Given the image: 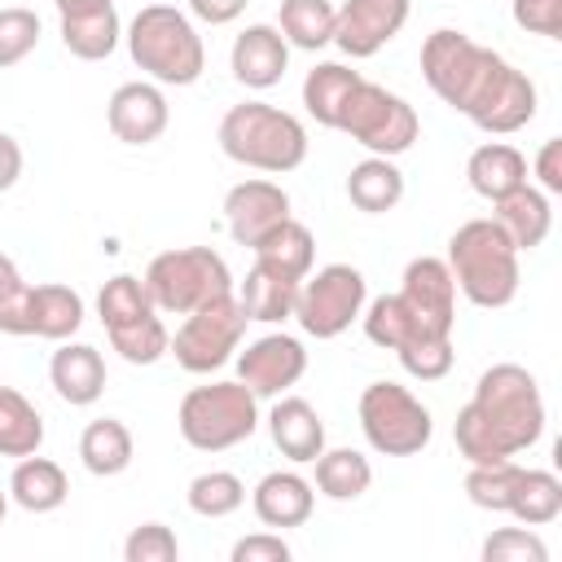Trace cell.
I'll use <instances>...</instances> for the list:
<instances>
[{
	"label": "cell",
	"instance_id": "cell-34",
	"mask_svg": "<svg viewBox=\"0 0 562 562\" xmlns=\"http://www.w3.org/2000/svg\"><path fill=\"white\" fill-rule=\"evenodd\" d=\"M44 443V417L40 408L18 391L0 386V457H31Z\"/></svg>",
	"mask_w": 562,
	"mask_h": 562
},
{
	"label": "cell",
	"instance_id": "cell-2",
	"mask_svg": "<svg viewBox=\"0 0 562 562\" xmlns=\"http://www.w3.org/2000/svg\"><path fill=\"white\" fill-rule=\"evenodd\" d=\"M544 435V395L531 369L501 360L479 373L474 395L452 422L457 452L470 465L509 461L527 448H536Z\"/></svg>",
	"mask_w": 562,
	"mask_h": 562
},
{
	"label": "cell",
	"instance_id": "cell-26",
	"mask_svg": "<svg viewBox=\"0 0 562 562\" xmlns=\"http://www.w3.org/2000/svg\"><path fill=\"white\" fill-rule=\"evenodd\" d=\"M250 250H255V263H263V268H272V272H281V277L303 281V277L312 272V259H316V237H312L307 224H299V220L290 215V220H281L277 228H268Z\"/></svg>",
	"mask_w": 562,
	"mask_h": 562
},
{
	"label": "cell",
	"instance_id": "cell-39",
	"mask_svg": "<svg viewBox=\"0 0 562 562\" xmlns=\"http://www.w3.org/2000/svg\"><path fill=\"white\" fill-rule=\"evenodd\" d=\"M483 562H549V544L536 536V527H501L479 549Z\"/></svg>",
	"mask_w": 562,
	"mask_h": 562
},
{
	"label": "cell",
	"instance_id": "cell-36",
	"mask_svg": "<svg viewBox=\"0 0 562 562\" xmlns=\"http://www.w3.org/2000/svg\"><path fill=\"white\" fill-rule=\"evenodd\" d=\"M184 501L198 518H228L246 505V483L233 470H206V474L189 479Z\"/></svg>",
	"mask_w": 562,
	"mask_h": 562
},
{
	"label": "cell",
	"instance_id": "cell-42",
	"mask_svg": "<svg viewBox=\"0 0 562 562\" xmlns=\"http://www.w3.org/2000/svg\"><path fill=\"white\" fill-rule=\"evenodd\" d=\"M509 13L527 35L562 40V0H509Z\"/></svg>",
	"mask_w": 562,
	"mask_h": 562
},
{
	"label": "cell",
	"instance_id": "cell-43",
	"mask_svg": "<svg viewBox=\"0 0 562 562\" xmlns=\"http://www.w3.org/2000/svg\"><path fill=\"white\" fill-rule=\"evenodd\" d=\"M228 558L233 562H290V544L281 540V531H250L233 544Z\"/></svg>",
	"mask_w": 562,
	"mask_h": 562
},
{
	"label": "cell",
	"instance_id": "cell-6",
	"mask_svg": "<svg viewBox=\"0 0 562 562\" xmlns=\"http://www.w3.org/2000/svg\"><path fill=\"white\" fill-rule=\"evenodd\" d=\"M180 439L198 452H228L259 430V395L246 382L193 386L176 408Z\"/></svg>",
	"mask_w": 562,
	"mask_h": 562
},
{
	"label": "cell",
	"instance_id": "cell-37",
	"mask_svg": "<svg viewBox=\"0 0 562 562\" xmlns=\"http://www.w3.org/2000/svg\"><path fill=\"white\" fill-rule=\"evenodd\" d=\"M518 474H522V465H518L514 457H509V461L470 465V474H465V496H470V505L492 509V514H505V509H509V496H514Z\"/></svg>",
	"mask_w": 562,
	"mask_h": 562
},
{
	"label": "cell",
	"instance_id": "cell-5",
	"mask_svg": "<svg viewBox=\"0 0 562 562\" xmlns=\"http://www.w3.org/2000/svg\"><path fill=\"white\" fill-rule=\"evenodd\" d=\"M220 149L224 158L268 171V176H285L294 167H303L307 158V127L290 114L277 110L268 101H241L220 119Z\"/></svg>",
	"mask_w": 562,
	"mask_h": 562
},
{
	"label": "cell",
	"instance_id": "cell-8",
	"mask_svg": "<svg viewBox=\"0 0 562 562\" xmlns=\"http://www.w3.org/2000/svg\"><path fill=\"white\" fill-rule=\"evenodd\" d=\"M97 312H101V325L110 334V347L127 364H158L167 356L171 334H167L158 307L149 303L140 277H132V272L110 277L97 294Z\"/></svg>",
	"mask_w": 562,
	"mask_h": 562
},
{
	"label": "cell",
	"instance_id": "cell-48",
	"mask_svg": "<svg viewBox=\"0 0 562 562\" xmlns=\"http://www.w3.org/2000/svg\"><path fill=\"white\" fill-rule=\"evenodd\" d=\"M57 4V13L66 18V13H88V9H105V4H114V0H53Z\"/></svg>",
	"mask_w": 562,
	"mask_h": 562
},
{
	"label": "cell",
	"instance_id": "cell-30",
	"mask_svg": "<svg viewBox=\"0 0 562 562\" xmlns=\"http://www.w3.org/2000/svg\"><path fill=\"white\" fill-rule=\"evenodd\" d=\"M294 299H299V281L294 277H281L263 263H255L237 290V303L246 312V321H263V325H277V321H290L294 316Z\"/></svg>",
	"mask_w": 562,
	"mask_h": 562
},
{
	"label": "cell",
	"instance_id": "cell-33",
	"mask_svg": "<svg viewBox=\"0 0 562 562\" xmlns=\"http://www.w3.org/2000/svg\"><path fill=\"white\" fill-rule=\"evenodd\" d=\"M334 18H338V9L329 0H281L277 31L285 35L290 48L316 53V48L334 44Z\"/></svg>",
	"mask_w": 562,
	"mask_h": 562
},
{
	"label": "cell",
	"instance_id": "cell-45",
	"mask_svg": "<svg viewBox=\"0 0 562 562\" xmlns=\"http://www.w3.org/2000/svg\"><path fill=\"white\" fill-rule=\"evenodd\" d=\"M246 4L250 0H189V13L198 22H206V26H228V22H237L246 13Z\"/></svg>",
	"mask_w": 562,
	"mask_h": 562
},
{
	"label": "cell",
	"instance_id": "cell-25",
	"mask_svg": "<svg viewBox=\"0 0 562 562\" xmlns=\"http://www.w3.org/2000/svg\"><path fill=\"white\" fill-rule=\"evenodd\" d=\"M465 180L479 198L496 202V198L514 193L518 184H527V158L509 140H487L465 158Z\"/></svg>",
	"mask_w": 562,
	"mask_h": 562
},
{
	"label": "cell",
	"instance_id": "cell-49",
	"mask_svg": "<svg viewBox=\"0 0 562 562\" xmlns=\"http://www.w3.org/2000/svg\"><path fill=\"white\" fill-rule=\"evenodd\" d=\"M4 514H9V492H0V522H4Z\"/></svg>",
	"mask_w": 562,
	"mask_h": 562
},
{
	"label": "cell",
	"instance_id": "cell-32",
	"mask_svg": "<svg viewBox=\"0 0 562 562\" xmlns=\"http://www.w3.org/2000/svg\"><path fill=\"white\" fill-rule=\"evenodd\" d=\"M312 465H316V483L312 487L321 496H329V501H360L369 492V483H373V465L356 448H325Z\"/></svg>",
	"mask_w": 562,
	"mask_h": 562
},
{
	"label": "cell",
	"instance_id": "cell-12",
	"mask_svg": "<svg viewBox=\"0 0 562 562\" xmlns=\"http://www.w3.org/2000/svg\"><path fill=\"white\" fill-rule=\"evenodd\" d=\"M241 334H246V312L237 294H220L184 316L167 351L184 373H215L233 360V351L241 347Z\"/></svg>",
	"mask_w": 562,
	"mask_h": 562
},
{
	"label": "cell",
	"instance_id": "cell-20",
	"mask_svg": "<svg viewBox=\"0 0 562 562\" xmlns=\"http://www.w3.org/2000/svg\"><path fill=\"white\" fill-rule=\"evenodd\" d=\"M250 509H255V518L263 527H277V531L303 527L312 518V509H316V487L299 470H272V474H263L255 483Z\"/></svg>",
	"mask_w": 562,
	"mask_h": 562
},
{
	"label": "cell",
	"instance_id": "cell-3",
	"mask_svg": "<svg viewBox=\"0 0 562 562\" xmlns=\"http://www.w3.org/2000/svg\"><path fill=\"white\" fill-rule=\"evenodd\" d=\"M448 272L457 281V290L474 303V307H509L518 294V246L501 233V224L492 215L465 220L452 237H448Z\"/></svg>",
	"mask_w": 562,
	"mask_h": 562
},
{
	"label": "cell",
	"instance_id": "cell-44",
	"mask_svg": "<svg viewBox=\"0 0 562 562\" xmlns=\"http://www.w3.org/2000/svg\"><path fill=\"white\" fill-rule=\"evenodd\" d=\"M536 176H540V189L553 198V193H562V140L558 136H549L544 145H540V154H536Z\"/></svg>",
	"mask_w": 562,
	"mask_h": 562
},
{
	"label": "cell",
	"instance_id": "cell-11",
	"mask_svg": "<svg viewBox=\"0 0 562 562\" xmlns=\"http://www.w3.org/2000/svg\"><path fill=\"white\" fill-rule=\"evenodd\" d=\"M369 299L364 272L351 263H325L316 272H307L299 281V299H294V321L303 325V334L312 338H338L342 329H351V321H360Z\"/></svg>",
	"mask_w": 562,
	"mask_h": 562
},
{
	"label": "cell",
	"instance_id": "cell-1",
	"mask_svg": "<svg viewBox=\"0 0 562 562\" xmlns=\"http://www.w3.org/2000/svg\"><path fill=\"white\" fill-rule=\"evenodd\" d=\"M422 79L430 83V92L443 105L465 114L487 136L522 132L540 105L536 83L514 61H505L501 53L483 48L479 40H470L465 31H452V26H439L426 35Z\"/></svg>",
	"mask_w": 562,
	"mask_h": 562
},
{
	"label": "cell",
	"instance_id": "cell-17",
	"mask_svg": "<svg viewBox=\"0 0 562 562\" xmlns=\"http://www.w3.org/2000/svg\"><path fill=\"white\" fill-rule=\"evenodd\" d=\"M281 220H290V193L277 180L250 176L224 193V224H228V237L237 246H255Z\"/></svg>",
	"mask_w": 562,
	"mask_h": 562
},
{
	"label": "cell",
	"instance_id": "cell-31",
	"mask_svg": "<svg viewBox=\"0 0 562 562\" xmlns=\"http://www.w3.org/2000/svg\"><path fill=\"white\" fill-rule=\"evenodd\" d=\"M119 40H123V22H119L114 4L88 9V13H66V18H61V44H66V53L79 57V61H101V57H110V53L119 48Z\"/></svg>",
	"mask_w": 562,
	"mask_h": 562
},
{
	"label": "cell",
	"instance_id": "cell-41",
	"mask_svg": "<svg viewBox=\"0 0 562 562\" xmlns=\"http://www.w3.org/2000/svg\"><path fill=\"white\" fill-rule=\"evenodd\" d=\"M176 558H180V540L167 522H140L123 540V562H176Z\"/></svg>",
	"mask_w": 562,
	"mask_h": 562
},
{
	"label": "cell",
	"instance_id": "cell-38",
	"mask_svg": "<svg viewBox=\"0 0 562 562\" xmlns=\"http://www.w3.org/2000/svg\"><path fill=\"white\" fill-rule=\"evenodd\" d=\"M40 44V18L35 9H22V4H9L0 9V70L26 61Z\"/></svg>",
	"mask_w": 562,
	"mask_h": 562
},
{
	"label": "cell",
	"instance_id": "cell-29",
	"mask_svg": "<svg viewBox=\"0 0 562 562\" xmlns=\"http://www.w3.org/2000/svg\"><path fill=\"white\" fill-rule=\"evenodd\" d=\"M132 457H136V443H132V430L119 417H97V422L83 426V435H79V461H83L88 474L114 479V474H123L132 465Z\"/></svg>",
	"mask_w": 562,
	"mask_h": 562
},
{
	"label": "cell",
	"instance_id": "cell-18",
	"mask_svg": "<svg viewBox=\"0 0 562 562\" xmlns=\"http://www.w3.org/2000/svg\"><path fill=\"white\" fill-rule=\"evenodd\" d=\"M83 325V299L79 290L61 285V281H44V285H26L22 312L13 321L18 338H48V342H66L75 338Z\"/></svg>",
	"mask_w": 562,
	"mask_h": 562
},
{
	"label": "cell",
	"instance_id": "cell-23",
	"mask_svg": "<svg viewBox=\"0 0 562 562\" xmlns=\"http://www.w3.org/2000/svg\"><path fill=\"white\" fill-rule=\"evenodd\" d=\"M492 220L501 224V233H505V237L518 246V255H522V250H536V246L549 237V228H553V206H549V193L527 180V184H518L514 193H505V198L492 202Z\"/></svg>",
	"mask_w": 562,
	"mask_h": 562
},
{
	"label": "cell",
	"instance_id": "cell-14",
	"mask_svg": "<svg viewBox=\"0 0 562 562\" xmlns=\"http://www.w3.org/2000/svg\"><path fill=\"white\" fill-rule=\"evenodd\" d=\"M408 9L413 0H347L334 18V44L356 61L373 57L404 31Z\"/></svg>",
	"mask_w": 562,
	"mask_h": 562
},
{
	"label": "cell",
	"instance_id": "cell-13",
	"mask_svg": "<svg viewBox=\"0 0 562 562\" xmlns=\"http://www.w3.org/2000/svg\"><path fill=\"white\" fill-rule=\"evenodd\" d=\"M303 373H307V351L290 334H263L246 342V351L237 356V382H246L259 400H277Z\"/></svg>",
	"mask_w": 562,
	"mask_h": 562
},
{
	"label": "cell",
	"instance_id": "cell-15",
	"mask_svg": "<svg viewBox=\"0 0 562 562\" xmlns=\"http://www.w3.org/2000/svg\"><path fill=\"white\" fill-rule=\"evenodd\" d=\"M395 294L408 303V312H413L426 329L452 334V325H457V281H452V272H448L443 259H435V255L408 259V268H404Z\"/></svg>",
	"mask_w": 562,
	"mask_h": 562
},
{
	"label": "cell",
	"instance_id": "cell-7",
	"mask_svg": "<svg viewBox=\"0 0 562 562\" xmlns=\"http://www.w3.org/2000/svg\"><path fill=\"white\" fill-rule=\"evenodd\" d=\"M145 294L167 316H189L193 307L233 294V272L220 250L211 246H176L149 259L145 268Z\"/></svg>",
	"mask_w": 562,
	"mask_h": 562
},
{
	"label": "cell",
	"instance_id": "cell-9",
	"mask_svg": "<svg viewBox=\"0 0 562 562\" xmlns=\"http://www.w3.org/2000/svg\"><path fill=\"white\" fill-rule=\"evenodd\" d=\"M356 417H360V430H364L369 448L382 452V457H413L435 435L430 408L400 382H369L360 391Z\"/></svg>",
	"mask_w": 562,
	"mask_h": 562
},
{
	"label": "cell",
	"instance_id": "cell-40",
	"mask_svg": "<svg viewBox=\"0 0 562 562\" xmlns=\"http://www.w3.org/2000/svg\"><path fill=\"white\" fill-rule=\"evenodd\" d=\"M395 356H400V364H404L408 378H417V382H439V378L452 373L457 347H452V338H430V342H413V347H404V351H395Z\"/></svg>",
	"mask_w": 562,
	"mask_h": 562
},
{
	"label": "cell",
	"instance_id": "cell-35",
	"mask_svg": "<svg viewBox=\"0 0 562 562\" xmlns=\"http://www.w3.org/2000/svg\"><path fill=\"white\" fill-rule=\"evenodd\" d=\"M505 514H514V518L527 522V527L553 522V518L562 514V479H558L553 470H527V465H522Z\"/></svg>",
	"mask_w": 562,
	"mask_h": 562
},
{
	"label": "cell",
	"instance_id": "cell-46",
	"mask_svg": "<svg viewBox=\"0 0 562 562\" xmlns=\"http://www.w3.org/2000/svg\"><path fill=\"white\" fill-rule=\"evenodd\" d=\"M18 176H22V145L9 132H0V193L13 189Z\"/></svg>",
	"mask_w": 562,
	"mask_h": 562
},
{
	"label": "cell",
	"instance_id": "cell-22",
	"mask_svg": "<svg viewBox=\"0 0 562 562\" xmlns=\"http://www.w3.org/2000/svg\"><path fill=\"white\" fill-rule=\"evenodd\" d=\"M48 382H53V391H57L66 404L88 408V404H97L101 391H105V360H101V351H97L92 342H70V338H66V342L53 351V360H48Z\"/></svg>",
	"mask_w": 562,
	"mask_h": 562
},
{
	"label": "cell",
	"instance_id": "cell-27",
	"mask_svg": "<svg viewBox=\"0 0 562 562\" xmlns=\"http://www.w3.org/2000/svg\"><path fill=\"white\" fill-rule=\"evenodd\" d=\"M360 79H364V75L351 70V66H342V61H321V66H312L307 79H303V110H307L321 127H334V132H338V119H342V110H347V101H351V92H356Z\"/></svg>",
	"mask_w": 562,
	"mask_h": 562
},
{
	"label": "cell",
	"instance_id": "cell-28",
	"mask_svg": "<svg viewBox=\"0 0 562 562\" xmlns=\"http://www.w3.org/2000/svg\"><path fill=\"white\" fill-rule=\"evenodd\" d=\"M347 198H351V206L364 211V215H386V211H395L400 198H404V171L395 167V158L369 154V158H360V162L351 167V176H347Z\"/></svg>",
	"mask_w": 562,
	"mask_h": 562
},
{
	"label": "cell",
	"instance_id": "cell-19",
	"mask_svg": "<svg viewBox=\"0 0 562 562\" xmlns=\"http://www.w3.org/2000/svg\"><path fill=\"white\" fill-rule=\"evenodd\" d=\"M285 66H290V44H285V35H281L277 26H268V22H250V26L233 40V48H228V70H233V79H237L241 88H255V92L277 88V83L285 79Z\"/></svg>",
	"mask_w": 562,
	"mask_h": 562
},
{
	"label": "cell",
	"instance_id": "cell-21",
	"mask_svg": "<svg viewBox=\"0 0 562 562\" xmlns=\"http://www.w3.org/2000/svg\"><path fill=\"white\" fill-rule=\"evenodd\" d=\"M268 435H272V448L294 465H307L325 452V422L303 395H281L272 404Z\"/></svg>",
	"mask_w": 562,
	"mask_h": 562
},
{
	"label": "cell",
	"instance_id": "cell-24",
	"mask_svg": "<svg viewBox=\"0 0 562 562\" xmlns=\"http://www.w3.org/2000/svg\"><path fill=\"white\" fill-rule=\"evenodd\" d=\"M70 496V479L57 461L31 452V457H18L13 474H9V501L26 514H53L61 509Z\"/></svg>",
	"mask_w": 562,
	"mask_h": 562
},
{
	"label": "cell",
	"instance_id": "cell-4",
	"mask_svg": "<svg viewBox=\"0 0 562 562\" xmlns=\"http://www.w3.org/2000/svg\"><path fill=\"white\" fill-rule=\"evenodd\" d=\"M127 53L132 61L158 83V88H189L202 79L206 70V48L198 26L189 22V13H180L176 4H145L127 31Z\"/></svg>",
	"mask_w": 562,
	"mask_h": 562
},
{
	"label": "cell",
	"instance_id": "cell-10",
	"mask_svg": "<svg viewBox=\"0 0 562 562\" xmlns=\"http://www.w3.org/2000/svg\"><path fill=\"white\" fill-rule=\"evenodd\" d=\"M338 132H347L356 145H364L378 158H400L413 149L422 123H417V110L400 92H386L382 83L360 79L338 119Z\"/></svg>",
	"mask_w": 562,
	"mask_h": 562
},
{
	"label": "cell",
	"instance_id": "cell-47",
	"mask_svg": "<svg viewBox=\"0 0 562 562\" xmlns=\"http://www.w3.org/2000/svg\"><path fill=\"white\" fill-rule=\"evenodd\" d=\"M22 290H26V281H22L18 263H13V259L0 250V312H4V307H9V303L22 294Z\"/></svg>",
	"mask_w": 562,
	"mask_h": 562
},
{
	"label": "cell",
	"instance_id": "cell-16",
	"mask_svg": "<svg viewBox=\"0 0 562 562\" xmlns=\"http://www.w3.org/2000/svg\"><path fill=\"white\" fill-rule=\"evenodd\" d=\"M105 123L123 145H154L171 123V105L154 79H132L110 92Z\"/></svg>",
	"mask_w": 562,
	"mask_h": 562
}]
</instances>
